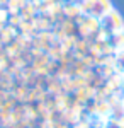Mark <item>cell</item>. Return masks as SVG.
Returning a JSON list of instances; mask_svg holds the SVG:
<instances>
[{
	"label": "cell",
	"mask_w": 124,
	"mask_h": 128,
	"mask_svg": "<svg viewBox=\"0 0 124 128\" xmlns=\"http://www.w3.org/2000/svg\"><path fill=\"white\" fill-rule=\"evenodd\" d=\"M102 24H104L105 31L111 32L112 36H114V34H119V32H123V31H124V20H123V17H121L117 12H114V10H111L107 16L102 17Z\"/></svg>",
	"instance_id": "cell-1"
},
{
	"label": "cell",
	"mask_w": 124,
	"mask_h": 128,
	"mask_svg": "<svg viewBox=\"0 0 124 128\" xmlns=\"http://www.w3.org/2000/svg\"><path fill=\"white\" fill-rule=\"evenodd\" d=\"M85 9L90 16L102 19L104 16H107L111 12V2L109 0H87L85 2Z\"/></svg>",
	"instance_id": "cell-2"
},
{
	"label": "cell",
	"mask_w": 124,
	"mask_h": 128,
	"mask_svg": "<svg viewBox=\"0 0 124 128\" xmlns=\"http://www.w3.org/2000/svg\"><path fill=\"white\" fill-rule=\"evenodd\" d=\"M114 63H116V67H117V70L124 74V48L123 50H117L116 58H114Z\"/></svg>",
	"instance_id": "cell-3"
},
{
	"label": "cell",
	"mask_w": 124,
	"mask_h": 128,
	"mask_svg": "<svg viewBox=\"0 0 124 128\" xmlns=\"http://www.w3.org/2000/svg\"><path fill=\"white\" fill-rule=\"evenodd\" d=\"M104 128H124V123L123 121H117V120H109L107 123L104 125Z\"/></svg>",
	"instance_id": "cell-4"
}]
</instances>
